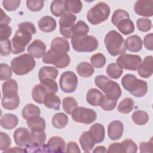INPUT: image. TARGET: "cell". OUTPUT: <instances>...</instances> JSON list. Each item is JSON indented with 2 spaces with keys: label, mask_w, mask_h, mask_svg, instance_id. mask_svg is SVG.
<instances>
[{
  "label": "cell",
  "mask_w": 153,
  "mask_h": 153,
  "mask_svg": "<svg viewBox=\"0 0 153 153\" xmlns=\"http://www.w3.org/2000/svg\"><path fill=\"white\" fill-rule=\"evenodd\" d=\"M76 20V17L72 13L66 12L59 20L60 32L65 38H70L72 36V29Z\"/></svg>",
  "instance_id": "cell-12"
},
{
  "label": "cell",
  "mask_w": 153,
  "mask_h": 153,
  "mask_svg": "<svg viewBox=\"0 0 153 153\" xmlns=\"http://www.w3.org/2000/svg\"><path fill=\"white\" fill-rule=\"evenodd\" d=\"M104 42L108 53L116 56L126 53V42L120 33L114 30L108 32L104 39Z\"/></svg>",
  "instance_id": "cell-2"
},
{
  "label": "cell",
  "mask_w": 153,
  "mask_h": 153,
  "mask_svg": "<svg viewBox=\"0 0 153 153\" xmlns=\"http://www.w3.org/2000/svg\"><path fill=\"white\" fill-rule=\"evenodd\" d=\"M12 29L8 25H0V40L4 41L8 39L11 35Z\"/></svg>",
  "instance_id": "cell-55"
},
{
  "label": "cell",
  "mask_w": 153,
  "mask_h": 153,
  "mask_svg": "<svg viewBox=\"0 0 153 153\" xmlns=\"http://www.w3.org/2000/svg\"><path fill=\"white\" fill-rule=\"evenodd\" d=\"M143 43L145 48L147 50L152 51L153 50V34L152 33H150L147 34L143 40Z\"/></svg>",
  "instance_id": "cell-59"
},
{
  "label": "cell",
  "mask_w": 153,
  "mask_h": 153,
  "mask_svg": "<svg viewBox=\"0 0 153 153\" xmlns=\"http://www.w3.org/2000/svg\"><path fill=\"white\" fill-rule=\"evenodd\" d=\"M134 106V100L130 97L124 99L118 105L117 110L122 114H128L130 112Z\"/></svg>",
  "instance_id": "cell-38"
},
{
  "label": "cell",
  "mask_w": 153,
  "mask_h": 153,
  "mask_svg": "<svg viewBox=\"0 0 153 153\" xmlns=\"http://www.w3.org/2000/svg\"><path fill=\"white\" fill-rule=\"evenodd\" d=\"M126 42V48L131 52L139 51L143 45V42L140 37L137 35L130 36L127 38Z\"/></svg>",
  "instance_id": "cell-22"
},
{
  "label": "cell",
  "mask_w": 153,
  "mask_h": 153,
  "mask_svg": "<svg viewBox=\"0 0 153 153\" xmlns=\"http://www.w3.org/2000/svg\"><path fill=\"white\" fill-rule=\"evenodd\" d=\"M2 94L4 97H11L18 95V84L13 79H8L2 84Z\"/></svg>",
  "instance_id": "cell-20"
},
{
  "label": "cell",
  "mask_w": 153,
  "mask_h": 153,
  "mask_svg": "<svg viewBox=\"0 0 153 153\" xmlns=\"http://www.w3.org/2000/svg\"><path fill=\"white\" fill-rule=\"evenodd\" d=\"M106 57L102 53L93 54L90 58V62L96 68H102L106 64Z\"/></svg>",
  "instance_id": "cell-45"
},
{
  "label": "cell",
  "mask_w": 153,
  "mask_h": 153,
  "mask_svg": "<svg viewBox=\"0 0 153 153\" xmlns=\"http://www.w3.org/2000/svg\"><path fill=\"white\" fill-rule=\"evenodd\" d=\"M117 103V100H114L107 97L106 96L103 97L101 103L100 104V106L106 111H109L113 110Z\"/></svg>",
  "instance_id": "cell-47"
},
{
  "label": "cell",
  "mask_w": 153,
  "mask_h": 153,
  "mask_svg": "<svg viewBox=\"0 0 153 153\" xmlns=\"http://www.w3.org/2000/svg\"><path fill=\"white\" fill-rule=\"evenodd\" d=\"M27 126L31 131H44L46 124L44 119L39 116H33L26 120Z\"/></svg>",
  "instance_id": "cell-23"
},
{
  "label": "cell",
  "mask_w": 153,
  "mask_h": 153,
  "mask_svg": "<svg viewBox=\"0 0 153 153\" xmlns=\"http://www.w3.org/2000/svg\"><path fill=\"white\" fill-rule=\"evenodd\" d=\"M136 26L140 31L148 32L152 27V22L147 18H140L137 20Z\"/></svg>",
  "instance_id": "cell-46"
},
{
  "label": "cell",
  "mask_w": 153,
  "mask_h": 153,
  "mask_svg": "<svg viewBox=\"0 0 153 153\" xmlns=\"http://www.w3.org/2000/svg\"><path fill=\"white\" fill-rule=\"evenodd\" d=\"M140 152H152L153 148L152 137L148 142H142L139 145Z\"/></svg>",
  "instance_id": "cell-56"
},
{
  "label": "cell",
  "mask_w": 153,
  "mask_h": 153,
  "mask_svg": "<svg viewBox=\"0 0 153 153\" xmlns=\"http://www.w3.org/2000/svg\"><path fill=\"white\" fill-rule=\"evenodd\" d=\"M66 152H75V153L79 152V153L81 152V151L79 148L78 145L76 144V143H75V142H73V141H71L68 143Z\"/></svg>",
  "instance_id": "cell-60"
},
{
  "label": "cell",
  "mask_w": 153,
  "mask_h": 153,
  "mask_svg": "<svg viewBox=\"0 0 153 153\" xmlns=\"http://www.w3.org/2000/svg\"><path fill=\"white\" fill-rule=\"evenodd\" d=\"M96 85L103 91L107 97L117 100L121 95V89L119 84L109 79L107 76L100 75H97L94 79Z\"/></svg>",
  "instance_id": "cell-3"
},
{
  "label": "cell",
  "mask_w": 153,
  "mask_h": 153,
  "mask_svg": "<svg viewBox=\"0 0 153 153\" xmlns=\"http://www.w3.org/2000/svg\"><path fill=\"white\" fill-rule=\"evenodd\" d=\"M35 65L36 62L33 57L26 53L14 58L11 62V68L17 75L28 74L34 69Z\"/></svg>",
  "instance_id": "cell-4"
},
{
  "label": "cell",
  "mask_w": 153,
  "mask_h": 153,
  "mask_svg": "<svg viewBox=\"0 0 153 153\" xmlns=\"http://www.w3.org/2000/svg\"><path fill=\"white\" fill-rule=\"evenodd\" d=\"M41 114L40 109L38 106L32 103L27 104L23 108L22 112V115L23 118L27 120L29 117L33 116H39Z\"/></svg>",
  "instance_id": "cell-37"
},
{
  "label": "cell",
  "mask_w": 153,
  "mask_h": 153,
  "mask_svg": "<svg viewBox=\"0 0 153 153\" xmlns=\"http://www.w3.org/2000/svg\"><path fill=\"white\" fill-rule=\"evenodd\" d=\"M124 146L125 152L135 153L137 151V146L132 140L127 139L124 140L121 142Z\"/></svg>",
  "instance_id": "cell-52"
},
{
  "label": "cell",
  "mask_w": 153,
  "mask_h": 153,
  "mask_svg": "<svg viewBox=\"0 0 153 153\" xmlns=\"http://www.w3.org/2000/svg\"><path fill=\"white\" fill-rule=\"evenodd\" d=\"M46 48V45L43 41L35 39L27 47V51L33 57L39 59L45 55Z\"/></svg>",
  "instance_id": "cell-15"
},
{
  "label": "cell",
  "mask_w": 153,
  "mask_h": 153,
  "mask_svg": "<svg viewBox=\"0 0 153 153\" xmlns=\"http://www.w3.org/2000/svg\"><path fill=\"white\" fill-rule=\"evenodd\" d=\"M142 62L141 57L136 54H121L117 59V64L122 69L130 71L137 70Z\"/></svg>",
  "instance_id": "cell-10"
},
{
  "label": "cell",
  "mask_w": 153,
  "mask_h": 153,
  "mask_svg": "<svg viewBox=\"0 0 153 153\" xmlns=\"http://www.w3.org/2000/svg\"><path fill=\"white\" fill-rule=\"evenodd\" d=\"M104 95L97 89L93 88L90 89L86 95V100L87 102L94 106H100Z\"/></svg>",
  "instance_id": "cell-25"
},
{
  "label": "cell",
  "mask_w": 153,
  "mask_h": 153,
  "mask_svg": "<svg viewBox=\"0 0 153 153\" xmlns=\"http://www.w3.org/2000/svg\"><path fill=\"white\" fill-rule=\"evenodd\" d=\"M20 104V98L19 95L14 97H6L2 96V107L8 110H14L18 108Z\"/></svg>",
  "instance_id": "cell-33"
},
{
  "label": "cell",
  "mask_w": 153,
  "mask_h": 153,
  "mask_svg": "<svg viewBox=\"0 0 153 153\" xmlns=\"http://www.w3.org/2000/svg\"><path fill=\"white\" fill-rule=\"evenodd\" d=\"M120 32L124 35H128L134 31V25L129 18H124L119 21L115 25Z\"/></svg>",
  "instance_id": "cell-27"
},
{
  "label": "cell",
  "mask_w": 153,
  "mask_h": 153,
  "mask_svg": "<svg viewBox=\"0 0 153 153\" xmlns=\"http://www.w3.org/2000/svg\"><path fill=\"white\" fill-rule=\"evenodd\" d=\"M72 118L75 122L89 124L93 123L96 118V112L89 108L84 107H76L72 113Z\"/></svg>",
  "instance_id": "cell-9"
},
{
  "label": "cell",
  "mask_w": 153,
  "mask_h": 153,
  "mask_svg": "<svg viewBox=\"0 0 153 153\" xmlns=\"http://www.w3.org/2000/svg\"><path fill=\"white\" fill-rule=\"evenodd\" d=\"M110 12L109 5L104 2H100L88 10L87 18L91 24L99 25L108 19Z\"/></svg>",
  "instance_id": "cell-6"
},
{
  "label": "cell",
  "mask_w": 153,
  "mask_h": 153,
  "mask_svg": "<svg viewBox=\"0 0 153 153\" xmlns=\"http://www.w3.org/2000/svg\"><path fill=\"white\" fill-rule=\"evenodd\" d=\"M0 74L1 81L10 79L12 76L11 68L6 63H1L0 66Z\"/></svg>",
  "instance_id": "cell-49"
},
{
  "label": "cell",
  "mask_w": 153,
  "mask_h": 153,
  "mask_svg": "<svg viewBox=\"0 0 153 153\" xmlns=\"http://www.w3.org/2000/svg\"><path fill=\"white\" fill-rule=\"evenodd\" d=\"M1 55L2 56H6L10 54L11 51V44L9 39L1 41Z\"/></svg>",
  "instance_id": "cell-53"
},
{
  "label": "cell",
  "mask_w": 153,
  "mask_h": 153,
  "mask_svg": "<svg viewBox=\"0 0 153 153\" xmlns=\"http://www.w3.org/2000/svg\"><path fill=\"white\" fill-rule=\"evenodd\" d=\"M129 17L130 16L127 11L122 9H118L115 10L113 13V15L112 16V23L115 26L117 24V23L121 20L124 18Z\"/></svg>",
  "instance_id": "cell-48"
},
{
  "label": "cell",
  "mask_w": 153,
  "mask_h": 153,
  "mask_svg": "<svg viewBox=\"0 0 153 153\" xmlns=\"http://www.w3.org/2000/svg\"><path fill=\"white\" fill-rule=\"evenodd\" d=\"M121 84L125 90L136 97H143L148 91L147 82L137 79L132 74L125 75L121 79Z\"/></svg>",
  "instance_id": "cell-1"
},
{
  "label": "cell",
  "mask_w": 153,
  "mask_h": 153,
  "mask_svg": "<svg viewBox=\"0 0 153 153\" xmlns=\"http://www.w3.org/2000/svg\"><path fill=\"white\" fill-rule=\"evenodd\" d=\"M31 140L30 144L33 145H43L47 139L44 131H31Z\"/></svg>",
  "instance_id": "cell-39"
},
{
  "label": "cell",
  "mask_w": 153,
  "mask_h": 153,
  "mask_svg": "<svg viewBox=\"0 0 153 153\" xmlns=\"http://www.w3.org/2000/svg\"><path fill=\"white\" fill-rule=\"evenodd\" d=\"M63 108L68 114H72L73 111L78 107V103L76 100L72 97H66L63 100Z\"/></svg>",
  "instance_id": "cell-43"
},
{
  "label": "cell",
  "mask_w": 153,
  "mask_h": 153,
  "mask_svg": "<svg viewBox=\"0 0 153 153\" xmlns=\"http://www.w3.org/2000/svg\"><path fill=\"white\" fill-rule=\"evenodd\" d=\"M20 4V0H10L2 1V5L4 8L8 11H13L16 10L19 7Z\"/></svg>",
  "instance_id": "cell-54"
},
{
  "label": "cell",
  "mask_w": 153,
  "mask_h": 153,
  "mask_svg": "<svg viewBox=\"0 0 153 153\" xmlns=\"http://www.w3.org/2000/svg\"><path fill=\"white\" fill-rule=\"evenodd\" d=\"M106 74L111 78H119L123 72V69L121 68L117 63H112L108 65L106 68Z\"/></svg>",
  "instance_id": "cell-42"
},
{
  "label": "cell",
  "mask_w": 153,
  "mask_h": 153,
  "mask_svg": "<svg viewBox=\"0 0 153 153\" xmlns=\"http://www.w3.org/2000/svg\"><path fill=\"white\" fill-rule=\"evenodd\" d=\"M69 43L68 41L62 37H56L54 38L51 43V50L67 53L69 51Z\"/></svg>",
  "instance_id": "cell-24"
},
{
  "label": "cell",
  "mask_w": 153,
  "mask_h": 153,
  "mask_svg": "<svg viewBox=\"0 0 153 153\" xmlns=\"http://www.w3.org/2000/svg\"><path fill=\"white\" fill-rule=\"evenodd\" d=\"M134 10L137 15L151 17L153 15V1L138 0L134 4Z\"/></svg>",
  "instance_id": "cell-13"
},
{
  "label": "cell",
  "mask_w": 153,
  "mask_h": 153,
  "mask_svg": "<svg viewBox=\"0 0 153 153\" xmlns=\"http://www.w3.org/2000/svg\"><path fill=\"white\" fill-rule=\"evenodd\" d=\"M26 152L25 149H23L20 147H13L11 148H8L5 151H4L3 152Z\"/></svg>",
  "instance_id": "cell-62"
},
{
  "label": "cell",
  "mask_w": 153,
  "mask_h": 153,
  "mask_svg": "<svg viewBox=\"0 0 153 153\" xmlns=\"http://www.w3.org/2000/svg\"><path fill=\"white\" fill-rule=\"evenodd\" d=\"M44 103L47 108L58 111L60 109L61 100L55 94L48 93L44 99Z\"/></svg>",
  "instance_id": "cell-30"
},
{
  "label": "cell",
  "mask_w": 153,
  "mask_h": 153,
  "mask_svg": "<svg viewBox=\"0 0 153 153\" xmlns=\"http://www.w3.org/2000/svg\"><path fill=\"white\" fill-rule=\"evenodd\" d=\"M42 62L45 64H52L58 68H65L71 62L69 56L66 53L49 50L42 57Z\"/></svg>",
  "instance_id": "cell-7"
},
{
  "label": "cell",
  "mask_w": 153,
  "mask_h": 153,
  "mask_svg": "<svg viewBox=\"0 0 153 153\" xmlns=\"http://www.w3.org/2000/svg\"><path fill=\"white\" fill-rule=\"evenodd\" d=\"M89 32L88 26L82 20H79L74 25L72 29V36H83L87 35Z\"/></svg>",
  "instance_id": "cell-35"
},
{
  "label": "cell",
  "mask_w": 153,
  "mask_h": 153,
  "mask_svg": "<svg viewBox=\"0 0 153 153\" xmlns=\"http://www.w3.org/2000/svg\"><path fill=\"white\" fill-rule=\"evenodd\" d=\"M13 137L15 143L17 145L26 146L30 143L31 133L26 128H18L14 132Z\"/></svg>",
  "instance_id": "cell-14"
},
{
  "label": "cell",
  "mask_w": 153,
  "mask_h": 153,
  "mask_svg": "<svg viewBox=\"0 0 153 153\" xmlns=\"http://www.w3.org/2000/svg\"><path fill=\"white\" fill-rule=\"evenodd\" d=\"M71 43L74 50L77 52H91L97 50L99 46L97 38L87 35L83 36H72Z\"/></svg>",
  "instance_id": "cell-5"
},
{
  "label": "cell",
  "mask_w": 153,
  "mask_h": 153,
  "mask_svg": "<svg viewBox=\"0 0 153 153\" xmlns=\"http://www.w3.org/2000/svg\"><path fill=\"white\" fill-rule=\"evenodd\" d=\"M132 120L137 125L142 126L145 124L149 121L148 114L142 110L135 111L132 114Z\"/></svg>",
  "instance_id": "cell-40"
},
{
  "label": "cell",
  "mask_w": 153,
  "mask_h": 153,
  "mask_svg": "<svg viewBox=\"0 0 153 153\" xmlns=\"http://www.w3.org/2000/svg\"><path fill=\"white\" fill-rule=\"evenodd\" d=\"M79 143L84 152H90L96 144L90 137L88 131H84L79 138Z\"/></svg>",
  "instance_id": "cell-31"
},
{
  "label": "cell",
  "mask_w": 153,
  "mask_h": 153,
  "mask_svg": "<svg viewBox=\"0 0 153 153\" xmlns=\"http://www.w3.org/2000/svg\"><path fill=\"white\" fill-rule=\"evenodd\" d=\"M19 123L17 117L13 114H4L1 119V126L7 130H11L16 127Z\"/></svg>",
  "instance_id": "cell-26"
},
{
  "label": "cell",
  "mask_w": 153,
  "mask_h": 153,
  "mask_svg": "<svg viewBox=\"0 0 153 153\" xmlns=\"http://www.w3.org/2000/svg\"><path fill=\"white\" fill-rule=\"evenodd\" d=\"M1 10V22L0 25H8V24L11 22V19L8 17L3 11L2 9Z\"/></svg>",
  "instance_id": "cell-61"
},
{
  "label": "cell",
  "mask_w": 153,
  "mask_h": 153,
  "mask_svg": "<svg viewBox=\"0 0 153 153\" xmlns=\"http://www.w3.org/2000/svg\"><path fill=\"white\" fill-rule=\"evenodd\" d=\"M88 131L95 143H99L103 141L105 137V130L102 124L96 123L92 125Z\"/></svg>",
  "instance_id": "cell-19"
},
{
  "label": "cell",
  "mask_w": 153,
  "mask_h": 153,
  "mask_svg": "<svg viewBox=\"0 0 153 153\" xmlns=\"http://www.w3.org/2000/svg\"><path fill=\"white\" fill-rule=\"evenodd\" d=\"M39 29L44 32H51L56 27V21L49 16L42 17L38 22Z\"/></svg>",
  "instance_id": "cell-21"
},
{
  "label": "cell",
  "mask_w": 153,
  "mask_h": 153,
  "mask_svg": "<svg viewBox=\"0 0 153 153\" xmlns=\"http://www.w3.org/2000/svg\"><path fill=\"white\" fill-rule=\"evenodd\" d=\"M32 35L29 31L19 28L11 39L13 53L17 54L23 52L25 50V47L32 39Z\"/></svg>",
  "instance_id": "cell-8"
},
{
  "label": "cell",
  "mask_w": 153,
  "mask_h": 153,
  "mask_svg": "<svg viewBox=\"0 0 153 153\" xmlns=\"http://www.w3.org/2000/svg\"><path fill=\"white\" fill-rule=\"evenodd\" d=\"M124 130L123 124L118 120L112 121L108 127V134L109 137L115 140L121 138Z\"/></svg>",
  "instance_id": "cell-18"
},
{
  "label": "cell",
  "mask_w": 153,
  "mask_h": 153,
  "mask_svg": "<svg viewBox=\"0 0 153 153\" xmlns=\"http://www.w3.org/2000/svg\"><path fill=\"white\" fill-rule=\"evenodd\" d=\"M66 11L70 13H79L82 8V3L80 1H65Z\"/></svg>",
  "instance_id": "cell-41"
},
{
  "label": "cell",
  "mask_w": 153,
  "mask_h": 153,
  "mask_svg": "<svg viewBox=\"0 0 153 153\" xmlns=\"http://www.w3.org/2000/svg\"><path fill=\"white\" fill-rule=\"evenodd\" d=\"M137 73L140 76L148 78L152 75L153 60L152 56H148L145 57L143 62L140 63L137 68Z\"/></svg>",
  "instance_id": "cell-17"
},
{
  "label": "cell",
  "mask_w": 153,
  "mask_h": 153,
  "mask_svg": "<svg viewBox=\"0 0 153 153\" xmlns=\"http://www.w3.org/2000/svg\"><path fill=\"white\" fill-rule=\"evenodd\" d=\"M76 71L78 75L82 77H89L93 75L94 70L91 64L83 62L78 65Z\"/></svg>",
  "instance_id": "cell-36"
},
{
  "label": "cell",
  "mask_w": 153,
  "mask_h": 153,
  "mask_svg": "<svg viewBox=\"0 0 153 153\" xmlns=\"http://www.w3.org/2000/svg\"><path fill=\"white\" fill-rule=\"evenodd\" d=\"M94 153L95 152H98V153H104V152H107L106 149V148L103 146H97L93 151Z\"/></svg>",
  "instance_id": "cell-63"
},
{
  "label": "cell",
  "mask_w": 153,
  "mask_h": 153,
  "mask_svg": "<svg viewBox=\"0 0 153 153\" xmlns=\"http://www.w3.org/2000/svg\"><path fill=\"white\" fill-rule=\"evenodd\" d=\"M107 152H125V149L122 143H112L109 145Z\"/></svg>",
  "instance_id": "cell-57"
},
{
  "label": "cell",
  "mask_w": 153,
  "mask_h": 153,
  "mask_svg": "<svg viewBox=\"0 0 153 153\" xmlns=\"http://www.w3.org/2000/svg\"><path fill=\"white\" fill-rule=\"evenodd\" d=\"M0 150L5 151L10 148L11 141L10 136L5 133H0Z\"/></svg>",
  "instance_id": "cell-51"
},
{
  "label": "cell",
  "mask_w": 153,
  "mask_h": 153,
  "mask_svg": "<svg viewBox=\"0 0 153 153\" xmlns=\"http://www.w3.org/2000/svg\"><path fill=\"white\" fill-rule=\"evenodd\" d=\"M40 82L46 88L48 93L56 94L58 91V85L54 79L46 78L40 80Z\"/></svg>",
  "instance_id": "cell-44"
},
{
  "label": "cell",
  "mask_w": 153,
  "mask_h": 153,
  "mask_svg": "<svg viewBox=\"0 0 153 153\" xmlns=\"http://www.w3.org/2000/svg\"><path fill=\"white\" fill-rule=\"evenodd\" d=\"M59 84L60 88L63 92L73 93L78 85V78L74 72L66 71L61 75Z\"/></svg>",
  "instance_id": "cell-11"
},
{
  "label": "cell",
  "mask_w": 153,
  "mask_h": 153,
  "mask_svg": "<svg viewBox=\"0 0 153 153\" xmlns=\"http://www.w3.org/2000/svg\"><path fill=\"white\" fill-rule=\"evenodd\" d=\"M50 10L51 13L56 17L62 16L65 13V1L55 0L53 1L50 5Z\"/></svg>",
  "instance_id": "cell-34"
},
{
  "label": "cell",
  "mask_w": 153,
  "mask_h": 153,
  "mask_svg": "<svg viewBox=\"0 0 153 153\" xmlns=\"http://www.w3.org/2000/svg\"><path fill=\"white\" fill-rule=\"evenodd\" d=\"M44 2L43 1H32L29 0L26 1V5L27 8L33 12L40 11L44 7Z\"/></svg>",
  "instance_id": "cell-50"
},
{
  "label": "cell",
  "mask_w": 153,
  "mask_h": 153,
  "mask_svg": "<svg viewBox=\"0 0 153 153\" xmlns=\"http://www.w3.org/2000/svg\"><path fill=\"white\" fill-rule=\"evenodd\" d=\"M52 125L56 128H62L68 123V117L63 112L57 113L54 115L51 120Z\"/></svg>",
  "instance_id": "cell-32"
},
{
  "label": "cell",
  "mask_w": 153,
  "mask_h": 153,
  "mask_svg": "<svg viewBox=\"0 0 153 153\" xmlns=\"http://www.w3.org/2000/svg\"><path fill=\"white\" fill-rule=\"evenodd\" d=\"M65 141L60 136L50 137L45 145L47 152H63L65 149Z\"/></svg>",
  "instance_id": "cell-16"
},
{
  "label": "cell",
  "mask_w": 153,
  "mask_h": 153,
  "mask_svg": "<svg viewBox=\"0 0 153 153\" xmlns=\"http://www.w3.org/2000/svg\"><path fill=\"white\" fill-rule=\"evenodd\" d=\"M18 27L20 29H25L30 32L32 35L36 33V29L35 28V25L30 22H24L20 23L18 25Z\"/></svg>",
  "instance_id": "cell-58"
},
{
  "label": "cell",
  "mask_w": 153,
  "mask_h": 153,
  "mask_svg": "<svg viewBox=\"0 0 153 153\" xmlns=\"http://www.w3.org/2000/svg\"><path fill=\"white\" fill-rule=\"evenodd\" d=\"M58 74L59 71L56 68L53 66H44L40 69L38 73V77L39 80L46 78L55 79Z\"/></svg>",
  "instance_id": "cell-29"
},
{
  "label": "cell",
  "mask_w": 153,
  "mask_h": 153,
  "mask_svg": "<svg viewBox=\"0 0 153 153\" xmlns=\"http://www.w3.org/2000/svg\"><path fill=\"white\" fill-rule=\"evenodd\" d=\"M48 92L46 88L41 84L35 85L32 91V96L33 100L38 103H44V99Z\"/></svg>",
  "instance_id": "cell-28"
}]
</instances>
